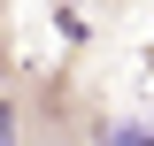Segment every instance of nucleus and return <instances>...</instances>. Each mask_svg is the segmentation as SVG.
Wrapping results in <instances>:
<instances>
[{"mask_svg": "<svg viewBox=\"0 0 154 146\" xmlns=\"http://www.w3.org/2000/svg\"><path fill=\"white\" fill-rule=\"evenodd\" d=\"M108 146H154V131H139V123H123V131H100Z\"/></svg>", "mask_w": 154, "mask_h": 146, "instance_id": "1", "label": "nucleus"}, {"mask_svg": "<svg viewBox=\"0 0 154 146\" xmlns=\"http://www.w3.org/2000/svg\"><path fill=\"white\" fill-rule=\"evenodd\" d=\"M16 138V108H8V100H0V146Z\"/></svg>", "mask_w": 154, "mask_h": 146, "instance_id": "2", "label": "nucleus"}]
</instances>
